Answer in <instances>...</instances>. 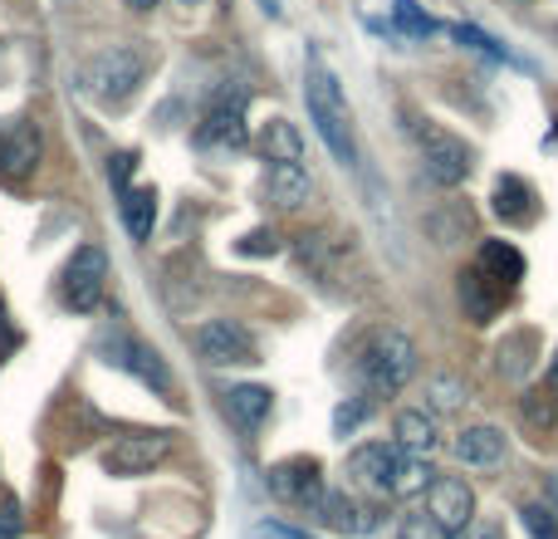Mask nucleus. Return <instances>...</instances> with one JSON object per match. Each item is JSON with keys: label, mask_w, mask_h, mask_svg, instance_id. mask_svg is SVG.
Here are the masks:
<instances>
[{"label": "nucleus", "mask_w": 558, "mask_h": 539, "mask_svg": "<svg viewBox=\"0 0 558 539\" xmlns=\"http://www.w3.org/2000/svg\"><path fill=\"white\" fill-rule=\"evenodd\" d=\"M304 104L308 118H314L324 147L338 157L343 167H357V133H353V108L343 98V84L333 79V69L324 59H308L304 69Z\"/></svg>", "instance_id": "nucleus-1"}, {"label": "nucleus", "mask_w": 558, "mask_h": 539, "mask_svg": "<svg viewBox=\"0 0 558 539\" xmlns=\"http://www.w3.org/2000/svg\"><path fill=\"white\" fill-rule=\"evenodd\" d=\"M143 74H147V49L128 39V45H108V49H98V55H88L84 69H78V88H84L98 108H123L128 98L137 94Z\"/></svg>", "instance_id": "nucleus-2"}, {"label": "nucleus", "mask_w": 558, "mask_h": 539, "mask_svg": "<svg viewBox=\"0 0 558 539\" xmlns=\"http://www.w3.org/2000/svg\"><path fill=\"white\" fill-rule=\"evenodd\" d=\"M416 368H422V354H416L412 334H402L392 324L373 328L363 358H357V378H363L367 397H397L416 378Z\"/></svg>", "instance_id": "nucleus-3"}, {"label": "nucleus", "mask_w": 558, "mask_h": 539, "mask_svg": "<svg viewBox=\"0 0 558 539\" xmlns=\"http://www.w3.org/2000/svg\"><path fill=\"white\" fill-rule=\"evenodd\" d=\"M412 137H416V153L426 163V177L436 187H461L465 177L475 172V153L461 133H451L446 123H432V118H412Z\"/></svg>", "instance_id": "nucleus-4"}, {"label": "nucleus", "mask_w": 558, "mask_h": 539, "mask_svg": "<svg viewBox=\"0 0 558 539\" xmlns=\"http://www.w3.org/2000/svg\"><path fill=\"white\" fill-rule=\"evenodd\" d=\"M196 354H202V363H211V368L260 363V344H255V334L241 324V319H206V324L196 328Z\"/></svg>", "instance_id": "nucleus-5"}, {"label": "nucleus", "mask_w": 558, "mask_h": 539, "mask_svg": "<svg viewBox=\"0 0 558 539\" xmlns=\"http://www.w3.org/2000/svg\"><path fill=\"white\" fill-rule=\"evenodd\" d=\"M265 486H270L275 501L294 505V511H318V501H324V466L314 462V456H289V462H279L265 471Z\"/></svg>", "instance_id": "nucleus-6"}, {"label": "nucleus", "mask_w": 558, "mask_h": 539, "mask_svg": "<svg viewBox=\"0 0 558 539\" xmlns=\"http://www.w3.org/2000/svg\"><path fill=\"white\" fill-rule=\"evenodd\" d=\"M104 285H108V255L98 245H78L64 265V304L74 314H94L104 304Z\"/></svg>", "instance_id": "nucleus-7"}, {"label": "nucleus", "mask_w": 558, "mask_h": 539, "mask_svg": "<svg viewBox=\"0 0 558 539\" xmlns=\"http://www.w3.org/2000/svg\"><path fill=\"white\" fill-rule=\"evenodd\" d=\"M167 452H172V432H128V436H118V442L108 446L104 471L133 481V476H147L153 466H162Z\"/></svg>", "instance_id": "nucleus-8"}, {"label": "nucleus", "mask_w": 558, "mask_h": 539, "mask_svg": "<svg viewBox=\"0 0 558 539\" xmlns=\"http://www.w3.org/2000/svg\"><path fill=\"white\" fill-rule=\"evenodd\" d=\"M426 515L441 525L446 535H465L475 525V491L461 476H436L432 491H426Z\"/></svg>", "instance_id": "nucleus-9"}, {"label": "nucleus", "mask_w": 558, "mask_h": 539, "mask_svg": "<svg viewBox=\"0 0 558 539\" xmlns=\"http://www.w3.org/2000/svg\"><path fill=\"white\" fill-rule=\"evenodd\" d=\"M196 143L202 147H226V153H235V147L251 143V128H245V94H216L211 113L202 118V128H196Z\"/></svg>", "instance_id": "nucleus-10"}, {"label": "nucleus", "mask_w": 558, "mask_h": 539, "mask_svg": "<svg viewBox=\"0 0 558 539\" xmlns=\"http://www.w3.org/2000/svg\"><path fill=\"white\" fill-rule=\"evenodd\" d=\"M108 363H118L123 373L143 378V383H147V387H157V393H172V373H167L162 354H157V348H147L143 338L123 334V328H118L113 344H108Z\"/></svg>", "instance_id": "nucleus-11"}, {"label": "nucleus", "mask_w": 558, "mask_h": 539, "mask_svg": "<svg viewBox=\"0 0 558 539\" xmlns=\"http://www.w3.org/2000/svg\"><path fill=\"white\" fill-rule=\"evenodd\" d=\"M451 452H456V462L475 466V471H495V466L510 462V436L490 422H475V427H465V432H456Z\"/></svg>", "instance_id": "nucleus-12"}, {"label": "nucleus", "mask_w": 558, "mask_h": 539, "mask_svg": "<svg viewBox=\"0 0 558 539\" xmlns=\"http://www.w3.org/2000/svg\"><path fill=\"white\" fill-rule=\"evenodd\" d=\"M39 167V128L29 123H5L0 128V177L25 182Z\"/></svg>", "instance_id": "nucleus-13"}, {"label": "nucleus", "mask_w": 558, "mask_h": 539, "mask_svg": "<svg viewBox=\"0 0 558 539\" xmlns=\"http://www.w3.org/2000/svg\"><path fill=\"white\" fill-rule=\"evenodd\" d=\"M397 452H402V446H387V442H363V446H353V452H348V476H353V486L387 495V486H392Z\"/></svg>", "instance_id": "nucleus-14"}, {"label": "nucleus", "mask_w": 558, "mask_h": 539, "mask_svg": "<svg viewBox=\"0 0 558 539\" xmlns=\"http://www.w3.org/2000/svg\"><path fill=\"white\" fill-rule=\"evenodd\" d=\"M475 270H481L485 279H495L500 289H520L524 275H530L524 251L514 241H481V251H475Z\"/></svg>", "instance_id": "nucleus-15"}, {"label": "nucleus", "mask_w": 558, "mask_h": 539, "mask_svg": "<svg viewBox=\"0 0 558 539\" xmlns=\"http://www.w3.org/2000/svg\"><path fill=\"white\" fill-rule=\"evenodd\" d=\"M490 212L500 216L505 226H530L534 216H539V196H534V187L524 182V177L505 172L490 192Z\"/></svg>", "instance_id": "nucleus-16"}, {"label": "nucleus", "mask_w": 558, "mask_h": 539, "mask_svg": "<svg viewBox=\"0 0 558 539\" xmlns=\"http://www.w3.org/2000/svg\"><path fill=\"white\" fill-rule=\"evenodd\" d=\"M456 295H461V309L471 324H485V319L500 314V304L510 299V289H500L495 279H485L481 270H461V279H456Z\"/></svg>", "instance_id": "nucleus-17"}, {"label": "nucleus", "mask_w": 558, "mask_h": 539, "mask_svg": "<svg viewBox=\"0 0 558 539\" xmlns=\"http://www.w3.org/2000/svg\"><path fill=\"white\" fill-rule=\"evenodd\" d=\"M422 231L432 236L436 245H465V241H475V212L465 202H441V206H432L426 212V221H422Z\"/></svg>", "instance_id": "nucleus-18"}, {"label": "nucleus", "mask_w": 558, "mask_h": 539, "mask_svg": "<svg viewBox=\"0 0 558 539\" xmlns=\"http://www.w3.org/2000/svg\"><path fill=\"white\" fill-rule=\"evenodd\" d=\"M314 520L324 525V530H333V535H373V525H377L373 515H367L348 491H324Z\"/></svg>", "instance_id": "nucleus-19"}, {"label": "nucleus", "mask_w": 558, "mask_h": 539, "mask_svg": "<svg viewBox=\"0 0 558 539\" xmlns=\"http://www.w3.org/2000/svg\"><path fill=\"white\" fill-rule=\"evenodd\" d=\"M270 407H275V393L260 387V383H235L231 393H226V417H231L245 436L260 432L265 417H270Z\"/></svg>", "instance_id": "nucleus-20"}, {"label": "nucleus", "mask_w": 558, "mask_h": 539, "mask_svg": "<svg viewBox=\"0 0 558 539\" xmlns=\"http://www.w3.org/2000/svg\"><path fill=\"white\" fill-rule=\"evenodd\" d=\"M392 436H397V446L412 452V456H432L436 446H441V432H436L432 407H402V412L392 417Z\"/></svg>", "instance_id": "nucleus-21"}, {"label": "nucleus", "mask_w": 558, "mask_h": 539, "mask_svg": "<svg viewBox=\"0 0 558 539\" xmlns=\"http://www.w3.org/2000/svg\"><path fill=\"white\" fill-rule=\"evenodd\" d=\"M265 196H270L279 212H299V206L314 196V182H308L304 163H270V172H265Z\"/></svg>", "instance_id": "nucleus-22"}, {"label": "nucleus", "mask_w": 558, "mask_h": 539, "mask_svg": "<svg viewBox=\"0 0 558 539\" xmlns=\"http://www.w3.org/2000/svg\"><path fill=\"white\" fill-rule=\"evenodd\" d=\"M255 147H260L265 163H304V133L289 118H270L255 137Z\"/></svg>", "instance_id": "nucleus-23"}, {"label": "nucleus", "mask_w": 558, "mask_h": 539, "mask_svg": "<svg viewBox=\"0 0 558 539\" xmlns=\"http://www.w3.org/2000/svg\"><path fill=\"white\" fill-rule=\"evenodd\" d=\"M436 481V471L426 466V456H412V452H397V466H392V486H387V495H402V501H412V495H426Z\"/></svg>", "instance_id": "nucleus-24"}, {"label": "nucleus", "mask_w": 558, "mask_h": 539, "mask_svg": "<svg viewBox=\"0 0 558 539\" xmlns=\"http://www.w3.org/2000/svg\"><path fill=\"white\" fill-rule=\"evenodd\" d=\"M123 226L133 241H153V226H157V192L153 187H128L123 192Z\"/></svg>", "instance_id": "nucleus-25"}, {"label": "nucleus", "mask_w": 558, "mask_h": 539, "mask_svg": "<svg viewBox=\"0 0 558 539\" xmlns=\"http://www.w3.org/2000/svg\"><path fill=\"white\" fill-rule=\"evenodd\" d=\"M520 422L530 427V432L549 436L558 427V387H524L520 397Z\"/></svg>", "instance_id": "nucleus-26"}, {"label": "nucleus", "mask_w": 558, "mask_h": 539, "mask_svg": "<svg viewBox=\"0 0 558 539\" xmlns=\"http://www.w3.org/2000/svg\"><path fill=\"white\" fill-rule=\"evenodd\" d=\"M471 403V383L456 373H436L426 378V407L432 412H461V407Z\"/></svg>", "instance_id": "nucleus-27"}, {"label": "nucleus", "mask_w": 558, "mask_h": 539, "mask_svg": "<svg viewBox=\"0 0 558 539\" xmlns=\"http://www.w3.org/2000/svg\"><path fill=\"white\" fill-rule=\"evenodd\" d=\"M530 354H534V334H510V338H505V344H500V378H505V383L520 387L524 378H530V368H534Z\"/></svg>", "instance_id": "nucleus-28"}, {"label": "nucleus", "mask_w": 558, "mask_h": 539, "mask_svg": "<svg viewBox=\"0 0 558 539\" xmlns=\"http://www.w3.org/2000/svg\"><path fill=\"white\" fill-rule=\"evenodd\" d=\"M392 20H397V29H407L412 39H426V35H436V29H441L422 5H416V0H392Z\"/></svg>", "instance_id": "nucleus-29"}, {"label": "nucleus", "mask_w": 558, "mask_h": 539, "mask_svg": "<svg viewBox=\"0 0 558 539\" xmlns=\"http://www.w3.org/2000/svg\"><path fill=\"white\" fill-rule=\"evenodd\" d=\"M520 520H524V530H530V539H558V515L549 505H524Z\"/></svg>", "instance_id": "nucleus-30"}, {"label": "nucleus", "mask_w": 558, "mask_h": 539, "mask_svg": "<svg viewBox=\"0 0 558 539\" xmlns=\"http://www.w3.org/2000/svg\"><path fill=\"white\" fill-rule=\"evenodd\" d=\"M451 35L461 39L465 49H481V55H495V59H510L505 55V45L495 35H485V29H475V25H451Z\"/></svg>", "instance_id": "nucleus-31"}, {"label": "nucleus", "mask_w": 558, "mask_h": 539, "mask_svg": "<svg viewBox=\"0 0 558 539\" xmlns=\"http://www.w3.org/2000/svg\"><path fill=\"white\" fill-rule=\"evenodd\" d=\"M235 251L241 255H279V236L270 226H255V231H245L241 241H235Z\"/></svg>", "instance_id": "nucleus-32"}, {"label": "nucleus", "mask_w": 558, "mask_h": 539, "mask_svg": "<svg viewBox=\"0 0 558 539\" xmlns=\"http://www.w3.org/2000/svg\"><path fill=\"white\" fill-rule=\"evenodd\" d=\"M363 417H367V397H353V403H338V412H333V436L357 432V427H363Z\"/></svg>", "instance_id": "nucleus-33"}, {"label": "nucleus", "mask_w": 558, "mask_h": 539, "mask_svg": "<svg viewBox=\"0 0 558 539\" xmlns=\"http://www.w3.org/2000/svg\"><path fill=\"white\" fill-rule=\"evenodd\" d=\"M402 539H451V535H446L441 525L422 511V515H407V520H402Z\"/></svg>", "instance_id": "nucleus-34"}, {"label": "nucleus", "mask_w": 558, "mask_h": 539, "mask_svg": "<svg viewBox=\"0 0 558 539\" xmlns=\"http://www.w3.org/2000/svg\"><path fill=\"white\" fill-rule=\"evenodd\" d=\"M133 167H137V153H113V157H108V182H113L118 196L128 192V177H133Z\"/></svg>", "instance_id": "nucleus-35"}, {"label": "nucleus", "mask_w": 558, "mask_h": 539, "mask_svg": "<svg viewBox=\"0 0 558 539\" xmlns=\"http://www.w3.org/2000/svg\"><path fill=\"white\" fill-rule=\"evenodd\" d=\"M20 525H25V520H20V505L5 501V505H0V539H20Z\"/></svg>", "instance_id": "nucleus-36"}, {"label": "nucleus", "mask_w": 558, "mask_h": 539, "mask_svg": "<svg viewBox=\"0 0 558 539\" xmlns=\"http://www.w3.org/2000/svg\"><path fill=\"white\" fill-rule=\"evenodd\" d=\"M465 539H505V535H500V525H475Z\"/></svg>", "instance_id": "nucleus-37"}, {"label": "nucleus", "mask_w": 558, "mask_h": 539, "mask_svg": "<svg viewBox=\"0 0 558 539\" xmlns=\"http://www.w3.org/2000/svg\"><path fill=\"white\" fill-rule=\"evenodd\" d=\"M123 5H128V10H137V15H147V10H157L162 0H123Z\"/></svg>", "instance_id": "nucleus-38"}, {"label": "nucleus", "mask_w": 558, "mask_h": 539, "mask_svg": "<svg viewBox=\"0 0 558 539\" xmlns=\"http://www.w3.org/2000/svg\"><path fill=\"white\" fill-rule=\"evenodd\" d=\"M260 10H265V15H275V20H279V0H260Z\"/></svg>", "instance_id": "nucleus-39"}, {"label": "nucleus", "mask_w": 558, "mask_h": 539, "mask_svg": "<svg viewBox=\"0 0 558 539\" xmlns=\"http://www.w3.org/2000/svg\"><path fill=\"white\" fill-rule=\"evenodd\" d=\"M549 501L558 505V476H549Z\"/></svg>", "instance_id": "nucleus-40"}, {"label": "nucleus", "mask_w": 558, "mask_h": 539, "mask_svg": "<svg viewBox=\"0 0 558 539\" xmlns=\"http://www.w3.org/2000/svg\"><path fill=\"white\" fill-rule=\"evenodd\" d=\"M177 5H186V10H196V5H206V0H177Z\"/></svg>", "instance_id": "nucleus-41"}]
</instances>
